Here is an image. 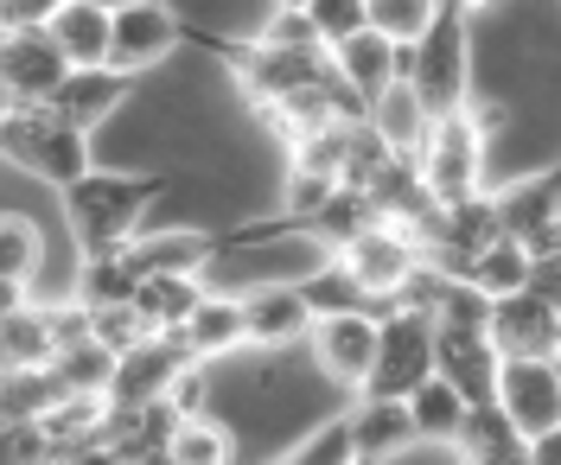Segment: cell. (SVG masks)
Returning a JSON list of instances; mask_svg holds the SVG:
<instances>
[{
    "label": "cell",
    "mask_w": 561,
    "mask_h": 465,
    "mask_svg": "<svg viewBox=\"0 0 561 465\" xmlns=\"http://www.w3.org/2000/svg\"><path fill=\"white\" fill-rule=\"evenodd\" d=\"M179 191V173H115V166H90L77 185H65V217L77 249H122L147 230V211Z\"/></svg>",
    "instance_id": "1"
},
{
    "label": "cell",
    "mask_w": 561,
    "mask_h": 465,
    "mask_svg": "<svg viewBox=\"0 0 561 465\" xmlns=\"http://www.w3.org/2000/svg\"><path fill=\"white\" fill-rule=\"evenodd\" d=\"M0 147H7V166L26 173V179L65 191L96 166V135L70 128L51 103H7L0 115Z\"/></svg>",
    "instance_id": "2"
},
{
    "label": "cell",
    "mask_w": 561,
    "mask_h": 465,
    "mask_svg": "<svg viewBox=\"0 0 561 465\" xmlns=\"http://www.w3.org/2000/svg\"><path fill=\"white\" fill-rule=\"evenodd\" d=\"M415 160H421V179H427V191H434L440 205L485 191V185H491V135L479 128L472 103L434 115V128H427V141H421Z\"/></svg>",
    "instance_id": "3"
},
{
    "label": "cell",
    "mask_w": 561,
    "mask_h": 465,
    "mask_svg": "<svg viewBox=\"0 0 561 465\" xmlns=\"http://www.w3.org/2000/svg\"><path fill=\"white\" fill-rule=\"evenodd\" d=\"M224 71L237 83V96L249 108H268L280 103L287 90H300V83H319V77L332 71V51H294V45H268V38H237L230 51H224Z\"/></svg>",
    "instance_id": "4"
},
{
    "label": "cell",
    "mask_w": 561,
    "mask_h": 465,
    "mask_svg": "<svg viewBox=\"0 0 561 465\" xmlns=\"http://www.w3.org/2000/svg\"><path fill=\"white\" fill-rule=\"evenodd\" d=\"M434 370H440V325H434V313H402V306H389L383 345H377V370H370L364 395H396V402H409Z\"/></svg>",
    "instance_id": "5"
},
{
    "label": "cell",
    "mask_w": 561,
    "mask_h": 465,
    "mask_svg": "<svg viewBox=\"0 0 561 465\" xmlns=\"http://www.w3.org/2000/svg\"><path fill=\"white\" fill-rule=\"evenodd\" d=\"M70 71L77 65L65 58V45L51 38L45 20H7V33H0V90H7V103H51Z\"/></svg>",
    "instance_id": "6"
},
{
    "label": "cell",
    "mask_w": 561,
    "mask_h": 465,
    "mask_svg": "<svg viewBox=\"0 0 561 465\" xmlns=\"http://www.w3.org/2000/svg\"><path fill=\"white\" fill-rule=\"evenodd\" d=\"M339 255H345V268L357 275V287L370 293V306H389V300H396V287H402L421 261H427V243H421L415 223L377 217V223H370L364 236H351Z\"/></svg>",
    "instance_id": "7"
},
{
    "label": "cell",
    "mask_w": 561,
    "mask_h": 465,
    "mask_svg": "<svg viewBox=\"0 0 561 465\" xmlns=\"http://www.w3.org/2000/svg\"><path fill=\"white\" fill-rule=\"evenodd\" d=\"M377 345H383V306H351V313H325L307 338L313 363L339 383L345 395H364L370 370H377Z\"/></svg>",
    "instance_id": "8"
},
{
    "label": "cell",
    "mask_w": 561,
    "mask_h": 465,
    "mask_svg": "<svg viewBox=\"0 0 561 465\" xmlns=\"http://www.w3.org/2000/svg\"><path fill=\"white\" fill-rule=\"evenodd\" d=\"M192 363V351H185V338H173V332H153V338H140L135 351H122V363H115V383H108V402L115 408H140V402H160V395H173L179 370Z\"/></svg>",
    "instance_id": "9"
},
{
    "label": "cell",
    "mask_w": 561,
    "mask_h": 465,
    "mask_svg": "<svg viewBox=\"0 0 561 465\" xmlns=\"http://www.w3.org/2000/svg\"><path fill=\"white\" fill-rule=\"evenodd\" d=\"M491 338H497L504 358H556L561 351V306L542 300L536 287L504 293V300L491 306Z\"/></svg>",
    "instance_id": "10"
},
{
    "label": "cell",
    "mask_w": 561,
    "mask_h": 465,
    "mask_svg": "<svg viewBox=\"0 0 561 465\" xmlns=\"http://www.w3.org/2000/svg\"><path fill=\"white\" fill-rule=\"evenodd\" d=\"M179 45H185V26H179V13L167 0H140V7L115 13V65L122 71H135V77L160 71Z\"/></svg>",
    "instance_id": "11"
},
{
    "label": "cell",
    "mask_w": 561,
    "mask_h": 465,
    "mask_svg": "<svg viewBox=\"0 0 561 465\" xmlns=\"http://www.w3.org/2000/svg\"><path fill=\"white\" fill-rule=\"evenodd\" d=\"M135 90H140L135 71H122V65H90V71H70V77H65V90L51 96V108L65 115L70 128H83V135H103Z\"/></svg>",
    "instance_id": "12"
},
{
    "label": "cell",
    "mask_w": 561,
    "mask_h": 465,
    "mask_svg": "<svg viewBox=\"0 0 561 465\" xmlns=\"http://www.w3.org/2000/svg\"><path fill=\"white\" fill-rule=\"evenodd\" d=\"M243 306H249V345H307L313 338V300H307V287L300 281H255L243 293Z\"/></svg>",
    "instance_id": "13"
},
{
    "label": "cell",
    "mask_w": 561,
    "mask_h": 465,
    "mask_svg": "<svg viewBox=\"0 0 561 465\" xmlns=\"http://www.w3.org/2000/svg\"><path fill=\"white\" fill-rule=\"evenodd\" d=\"M497 402L511 408V421L524 433H542L561 421V363L556 358H504Z\"/></svg>",
    "instance_id": "14"
},
{
    "label": "cell",
    "mask_w": 561,
    "mask_h": 465,
    "mask_svg": "<svg viewBox=\"0 0 561 465\" xmlns=\"http://www.w3.org/2000/svg\"><path fill=\"white\" fill-rule=\"evenodd\" d=\"M205 293H210V275L205 268H147L135 287V306H140V319L153 325V332H185V319L205 306Z\"/></svg>",
    "instance_id": "15"
},
{
    "label": "cell",
    "mask_w": 561,
    "mask_h": 465,
    "mask_svg": "<svg viewBox=\"0 0 561 465\" xmlns=\"http://www.w3.org/2000/svg\"><path fill=\"white\" fill-rule=\"evenodd\" d=\"M45 26H51V38L65 45V58L77 71L115 65V7H103V0H58L45 13Z\"/></svg>",
    "instance_id": "16"
},
{
    "label": "cell",
    "mask_w": 561,
    "mask_h": 465,
    "mask_svg": "<svg viewBox=\"0 0 561 465\" xmlns=\"http://www.w3.org/2000/svg\"><path fill=\"white\" fill-rule=\"evenodd\" d=\"M440 376H454L466 402H497V376H504L497 338L472 325H440Z\"/></svg>",
    "instance_id": "17"
},
{
    "label": "cell",
    "mask_w": 561,
    "mask_h": 465,
    "mask_svg": "<svg viewBox=\"0 0 561 465\" xmlns=\"http://www.w3.org/2000/svg\"><path fill=\"white\" fill-rule=\"evenodd\" d=\"M351 446H357V460H402L409 453V440H415V415H409V402H396V395H351Z\"/></svg>",
    "instance_id": "18"
},
{
    "label": "cell",
    "mask_w": 561,
    "mask_h": 465,
    "mask_svg": "<svg viewBox=\"0 0 561 465\" xmlns=\"http://www.w3.org/2000/svg\"><path fill=\"white\" fill-rule=\"evenodd\" d=\"M58 358V325H51V300L33 293L20 306H0V370H45Z\"/></svg>",
    "instance_id": "19"
},
{
    "label": "cell",
    "mask_w": 561,
    "mask_h": 465,
    "mask_svg": "<svg viewBox=\"0 0 561 465\" xmlns=\"http://www.w3.org/2000/svg\"><path fill=\"white\" fill-rule=\"evenodd\" d=\"M179 338H185V351H192V358H205V363L243 351V345H249V306H243V293H237V287H210L205 306L185 319V332H179Z\"/></svg>",
    "instance_id": "20"
},
{
    "label": "cell",
    "mask_w": 561,
    "mask_h": 465,
    "mask_svg": "<svg viewBox=\"0 0 561 465\" xmlns=\"http://www.w3.org/2000/svg\"><path fill=\"white\" fill-rule=\"evenodd\" d=\"M38 275H45V230L26 211H7L0 217V306L33 300V287H45Z\"/></svg>",
    "instance_id": "21"
},
{
    "label": "cell",
    "mask_w": 561,
    "mask_h": 465,
    "mask_svg": "<svg viewBox=\"0 0 561 465\" xmlns=\"http://www.w3.org/2000/svg\"><path fill=\"white\" fill-rule=\"evenodd\" d=\"M459 453L479 465H524L529 460V433L511 421L504 402H472L466 428H459Z\"/></svg>",
    "instance_id": "22"
},
{
    "label": "cell",
    "mask_w": 561,
    "mask_h": 465,
    "mask_svg": "<svg viewBox=\"0 0 561 465\" xmlns=\"http://www.w3.org/2000/svg\"><path fill=\"white\" fill-rule=\"evenodd\" d=\"M332 58H339V71H345V83L364 96V103H377L389 83H396V38L377 33V26H364V33H351L345 45H332Z\"/></svg>",
    "instance_id": "23"
},
{
    "label": "cell",
    "mask_w": 561,
    "mask_h": 465,
    "mask_svg": "<svg viewBox=\"0 0 561 465\" xmlns=\"http://www.w3.org/2000/svg\"><path fill=\"white\" fill-rule=\"evenodd\" d=\"M370 121H377V128L389 135V147H396V153H421L427 128H434V103L421 96L409 77H396L383 96L370 103Z\"/></svg>",
    "instance_id": "24"
},
{
    "label": "cell",
    "mask_w": 561,
    "mask_h": 465,
    "mask_svg": "<svg viewBox=\"0 0 561 465\" xmlns=\"http://www.w3.org/2000/svg\"><path fill=\"white\" fill-rule=\"evenodd\" d=\"M237 453H243V446H237L230 415H217V408H205V415H179L173 465H230Z\"/></svg>",
    "instance_id": "25"
},
{
    "label": "cell",
    "mask_w": 561,
    "mask_h": 465,
    "mask_svg": "<svg viewBox=\"0 0 561 465\" xmlns=\"http://www.w3.org/2000/svg\"><path fill=\"white\" fill-rule=\"evenodd\" d=\"M472 281L485 287L491 300H504V293H524L529 281H536V255H529L524 236H491L485 249L472 255Z\"/></svg>",
    "instance_id": "26"
},
{
    "label": "cell",
    "mask_w": 561,
    "mask_h": 465,
    "mask_svg": "<svg viewBox=\"0 0 561 465\" xmlns=\"http://www.w3.org/2000/svg\"><path fill=\"white\" fill-rule=\"evenodd\" d=\"M409 415H415V433H427V440H454L459 446V428H466V415H472V402H466V390H459L454 376H427L415 395H409Z\"/></svg>",
    "instance_id": "27"
},
{
    "label": "cell",
    "mask_w": 561,
    "mask_h": 465,
    "mask_svg": "<svg viewBox=\"0 0 561 465\" xmlns=\"http://www.w3.org/2000/svg\"><path fill=\"white\" fill-rule=\"evenodd\" d=\"M377 217H383V205H377L370 185H339V191L325 198V211L313 217V236L325 243V249H345L351 236H364Z\"/></svg>",
    "instance_id": "28"
},
{
    "label": "cell",
    "mask_w": 561,
    "mask_h": 465,
    "mask_svg": "<svg viewBox=\"0 0 561 465\" xmlns=\"http://www.w3.org/2000/svg\"><path fill=\"white\" fill-rule=\"evenodd\" d=\"M115 363H122V351H108L103 338L90 332V338H77V345H65V351L51 358V370H58V383H65V390L108 395V383H115Z\"/></svg>",
    "instance_id": "29"
},
{
    "label": "cell",
    "mask_w": 561,
    "mask_h": 465,
    "mask_svg": "<svg viewBox=\"0 0 561 465\" xmlns=\"http://www.w3.org/2000/svg\"><path fill=\"white\" fill-rule=\"evenodd\" d=\"M65 395L58 370H0V421H38L51 402Z\"/></svg>",
    "instance_id": "30"
},
{
    "label": "cell",
    "mask_w": 561,
    "mask_h": 465,
    "mask_svg": "<svg viewBox=\"0 0 561 465\" xmlns=\"http://www.w3.org/2000/svg\"><path fill=\"white\" fill-rule=\"evenodd\" d=\"M440 7H447V0H370V26L389 33L396 45H415V38H427V26L440 20Z\"/></svg>",
    "instance_id": "31"
},
{
    "label": "cell",
    "mask_w": 561,
    "mask_h": 465,
    "mask_svg": "<svg viewBox=\"0 0 561 465\" xmlns=\"http://www.w3.org/2000/svg\"><path fill=\"white\" fill-rule=\"evenodd\" d=\"M255 38H268V45H294V51H332L313 13H307V7H287V0L268 7V20H255Z\"/></svg>",
    "instance_id": "32"
},
{
    "label": "cell",
    "mask_w": 561,
    "mask_h": 465,
    "mask_svg": "<svg viewBox=\"0 0 561 465\" xmlns=\"http://www.w3.org/2000/svg\"><path fill=\"white\" fill-rule=\"evenodd\" d=\"M339 173H319V166H287V185H280V211H294L307 230H313V217L325 211V198L339 191Z\"/></svg>",
    "instance_id": "33"
},
{
    "label": "cell",
    "mask_w": 561,
    "mask_h": 465,
    "mask_svg": "<svg viewBox=\"0 0 561 465\" xmlns=\"http://www.w3.org/2000/svg\"><path fill=\"white\" fill-rule=\"evenodd\" d=\"M90 319H96V338H103L108 351H135L140 338H153V325L140 319L135 300H115V306H90Z\"/></svg>",
    "instance_id": "34"
},
{
    "label": "cell",
    "mask_w": 561,
    "mask_h": 465,
    "mask_svg": "<svg viewBox=\"0 0 561 465\" xmlns=\"http://www.w3.org/2000/svg\"><path fill=\"white\" fill-rule=\"evenodd\" d=\"M307 13L319 20L325 45H345L351 33H364V26H370V0H307Z\"/></svg>",
    "instance_id": "35"
},
{
    "label": "cell",
    "mask_w": 561,
    "mask_h": 465,
    "mask_svg": "<svg viewBox=\"0 0 561 465\" xmlns=\"http://www.w3.org/2000/svg\"><path fill=\"white\" fill-rule=\"evenodd\" d=\"M0 460L45 465V460H58V453H51V433L38 428V421H0Z\"/></svg>",
    "instance_id": "36"
},
{
    "label": "cell",
    "mask_w": 561,
    "mask_h": 465,
    "mask_svg": "<svg viewBox=\"0 0 561 465\" xmlns=\"http://www.w3.org/2000/svg\"><path fill=\"white\" fill-rule=\"evenodd\" d=\"M529 287H536L542 300H556V306H561V249L556 255H536V281H529Z\"/></svg>",
    "instance_id": "37"
},
{
    "label": "cell",
    "mask_w": 561,
    "mask_h": 465,
    "mask_svg": "<svg viewBox=\"0 0 561 465\" xmlns=\"http://www.w3.org/2000/svg\"><path fill=\"white\" fill-rule=\"evenodd\" d=\"M529 465H561V421L542 433H529Z\"/></svg>",
    "instance_id": "38"
},
{
    "label": "cell",
    "mask_w": 561,
    "mask_h": 465,
    "mask_svg": "<svg viewBox=\"0 0 561 465\" xmlns=\"http://www.w3.org/2000/svg\"><path fill=\"white\" fill-rule=\"evenodd\" d=\"M58 0H7V20H45Z\"/></svg>",
    "instance_id": "39"
},
{
    "label": "cell",
    "mask_w": 561,
    "mask_h": 465,
    "mask_svg": "<svg viewBox=\"0 0 561 465\" xmlns=\"http://www.w3.org/2000/svg\"><path fill=\"white\" fill-rule=\"evenodd\" d=\"M485 7H504V0H472V13H485Z\"/></svg>",
    "instance_id": "40"
},
{
    "label": "cell",
    "mask_w": 561,
    "mask_h": 465,
    "mask_svg": "<svg viewBox=\"0 0 561 465\" xmlns=\"http://www.w3.org/2000/svg\"><path fill=\"white\" fill-rule=\"evenodd\" d=\"M103 7H115V13H122V7H140V0H103Z\"/></svg>",
    "instance_id": "41"
},
{
    "label": "cell",
    "mask_w": 561,
    "mask_h": 465,
    "mask_svg": "<svg viewBox=\"0 0 561 465\" xmlns=\"http://www.w3.org/2000/svg\"><path fill=\"white\" fill-rule=\"evenodd\" d=\"M287 7H307V0H287Z\"/></svg>",
    "instance_id": "42"
}]
</instances>
